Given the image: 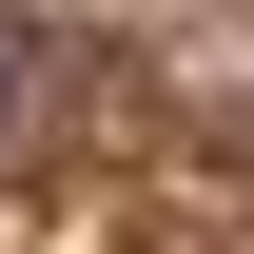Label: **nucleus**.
<instances>
[{"mask_svg":"<svg viewBox=\"0 0 254 254\" xmlns=\"http://www.w3.org/2000/svg\"><path fill=\"white\" fill-rule=\"evenodd\" d=\"M20 98H39V39H20V20H0V118H20Z\"/></svg>","mask_w":254,"mask_h":254,"instance_id":"f257e3e1","label":"nucleus"}]
</instances>
